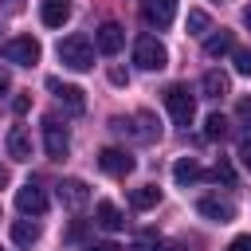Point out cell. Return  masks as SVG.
Masks as SVG:
<instances>
[{
  "label": "cell",
  "mask_w": 251,
  "mask_h": 251,
  "mask_svg": "<svg viewBox=\"0 0 251 251\" xmlns=\"http://www.w3.org/2000/svg\"><path fill=\"white\" fill-rule=\"evenodd\" d=\"M82 251H122L118 243H110V239H98V243H86Z\"/></svg>",
  "instance_id": "26"
},
{
  "label": "cell",
  "mask_w": 251,
  "mask_h": 251,
  "mask_svg": "<svg viewBox=\"0 0 251 251\" xmlns=\"http://www.w3.org/2000/svg\"><path fill=\"white\" fill-rule=\"evenodd\" d=\"M39 20H43V27H63L71 20V4L67 0H43L39 4Z\"/></svg>",
  "instance_id": "14"
},
{
  "label": "cell",
  "mask_w": 251,
  "mask_h": 251,
  "mask_svg": "<svg viewBox=\"0 0 251 251\" xmlns=\"http://www.w3.org/2000/svg\"><path fill=\"white\" fill-rule=\"evenodd\" d=\"M110 82H114V86H126V82H129V75H126L122 67H110Z\"/></svg>",
  "instance_id": "28"
},
{
  "label": "cell",
  "mask_w": 251,
  "mask_h": 251,
  "mask_svg": "<svg viewBox=\"0 0 251 251\" xmlns=\"http://www.w3.org/2000/svg\"><path fill=\"white\" fill-rule=\"evenodd\" d=\"M98 169L110 173V176H126V173H133V157L126 149H102L98 153Z\"/></svg>",
  "instance_id": "12"
},
{
  "label": "cell",
  "mask_w": 251,
  "mask_h": 251,
  "mask_svg": "<svg viewBox=\"0 0 251 251\" xmlns=\"http://www.w3.org/2000/svg\"><path fill=\"white\" fill-rule=\"evenodd\" d=\"M4 184H8V169L0 165V188H4Z\"/></svg>",
  "instance_id": "34"
},
{
  "label": "cell",
  "mask_w": 251,
  "mask_h": 251,
  "mask_svg": "<svg viewBox=\"0 0 251 251\" xmlns=\"http://www.w3.org/2000/svg\"><path fill=\"white\" fill-rule=\"evenodd\" d=\"M47 90L67 106V114H82V110H86V98H82V90H78V86H71V82H63V78H55V75H51V78H47Z\"/></svg>",
  "instance_id": "5"
},
{
  "label": "cell",
  "mask_w": 251,
  "mask_h": 251,
  "mask_svg": "<svg viewBox=\"0 0 251 251\" xmlns=\"http://www.w3.org/2000/svg\"><path fill=\"white\" fill-rule=\"evenodd\" d=\"M224 133H227V118H224V114H208V118H204V137H208V141H220Z\"/></svg>",
  "instance_id": "22"
},
{
  "label": "cell",
  "mask_w": 251,
  "mask_h": 251,
  "mask_svg": "<svg viewBox=\"0 0 251 251\" xmlns=\"http://www.w3.org/2000/svg\"><path fill=\"white\" fill-rule=\"evenodd\" d=\"M235 71H239V75H251V47L235 51Z\"/></svg>",
  "instance_id": "24"
},
{
  "label": "cell",
  "mask_w": 251,
  "mask_h": 251,
  "mask_svg": "<svg viewBox=\"0 0 251 251\" xmlns=\"http://www.w3.org/2000/svg\"><path fill=\"white\" fill-rule=\"evenodd\" d=\"M184 27H188V35H204V31L212 27V16H208L204 8H192L188 20H184Z\"/></svg>",
  "instance_id": "21"
},
{
  "label": "cell",
  "mask_w": 251,
  "mask_h": 251,
  "mask_svg": "<svg viewBox=\"0 0 251 251\" xmlns=\"http://www.w3.org/2000/svg\"><path fill=\"white\" fill-rule=\"evenodd\" d=\"M94 224H98L102 231H122V227H126V220H122L118 204H110V200H102V204L94 208Z\"/></svg>",
  "instance_id": "16"
},
{
  "label": "cell",
  "mask_w": 251,
  "mask_h": 251,
  "mask_svg": "<svg viewBox=\"0 0 251 251\" xmlns=\"http://www.w3.org/2000/svg\"><path fill=\"white\" fill-rule=\"evenodd\" d=\"M200 176H204V169H200L196 157H176V165H173V180L176 184H196Z\"/></svg>",
  "instance_id": "17"
},
{
  "label": "cell",
  "mask_w": 251,
  "mask_h": 251,
  "mask_svg": "<svg viewBox=\"0 0 251 251\" xmlns=\"http://www.w3.org/2000/svg\"><path fill=\"white\" fill-rule=\"evenodd\" d=\"M173 16H176V0H145L141 4V20L149 24V27H169L173 24Z\"/></svg>",
  "instance_id": "7"
},
{
  "label": "cell",
  "mask_w": 251,
  "mask_h": 251,
  "mask_svg": "<svg viewBox=\"0 0 251 251\" xmlns=\"http://www.w3.org/2000/svg\"><path fill=\"white\" fill-rule=\"evenodd\" d=\"M4 145H8V157L12 161H31V133L24 126H12L8 137H4Z\"/></svg>",
  "instance_id": "13"
},
{
  "label": "cell",
  "mask_w": 251,
  "mask_h": 251,
  "mask_svg": "<svg viewBox=\"0 0 251 251\" xmlns=\"http://www.w3.org/2000/svg\"><path fill=\"white\" fill-rule=\"evenodd\" d=\"M133 63H137L141 71H161V67L169 63V51H165V43H161V39L141 35V39L133 43Z\"/></svg>",
  "instance_id": "3"
},
{
  "label": "cell",
  "mask_w": 251,
  "mask_h": 251,
  "mask_svg": "<svg viewBox=\"0 0 251 251\" xmlns=\"http://www.w3.org/2000/svg\"><path fill=\"white\" fill-rule=\"evenodd\" d=\"M208 176H212L216 184H235V169H231L227 161H220V165H216V169H212Z\"/></svg>",
  "instance_id": "23"
},
{
  "label": "cell",
  "mask_w": 251,
  "mask_h": 251,
  "mask_svg": "<svg viewBox=\"0 0 251 251\" xmlns=\"http://www.w3.org/2000/svg\"><path fill=\"white\" fill-rule=\"evenodd\" d=\"M0 251H4V247H0Z\"/></svg>",
  "instance_id": "36"
},
{
  "label": "cell",
  "mask_w": 251,
  "mask_h": 251,
  "mask_svg": "<svg viewBox=\"0 0 251 251\" xmlns=\"http://www.w3.org/2000/svg\"><path fill=\"white\" fill-rule=\"evenodd\" d=\"M59 204H63V208H71V212H78V208H86V204H90V188H86L78 176H67V180L59 184Z\"/></svg>",
  "instance_id": "8"
},
{
  "label": "cell",
  "mask_w": 251,
  "mask_h": 251,
  "mask_svg": "<svg viewBox=\"0 0 251 251\" xmlns=\"http://www.w3.org/2000/svg\"><path fill=\"white\" fill-rule=\"evenodd\" d=\"M196 212H200L204 220H212V224H231V220H235V208H231L227 200H220V196H200V200H196Z\"/></svg>",
  "instance_id": "11"
},
{
  "label": "cell",
  "mask_w": 251,
  "mask_h": 251,
  "mask_svg": "<svg viewBox=\"0 0 251 251\" xmlns=\"http://www.w3.org/2000/svg\"><path fill=\"white\" fill-rule=\"evenodd\" d=\"M0 94H8V78L4 75H0Z\"/></svg>",
  "instance_id": "35"
},
{
  "label": "cell",
  "mask_w": 251,
  "mask_h": 251,
  "mask_svg": "<svg viewBox=\"0 0 251 251\" xmlns=\"http://www.w3.org/2000/svg\"><path fill=\"white\" fill-rule=\"evenodd\" d=\"M157 204H161V188L157 184H141V188L129 192V208H137V212H149Z\"/></svg>",
  "instance_id": "19"
},
{
  "label": "cell",
  "mask_w": 251,
  "mask_h": 251,
  "mask_svg": "<svg viewBox=\"0 0 251 251\" xmlns=\"http://www.w3.org/2000/svg\"><path fill=\"white\" fill-rule=\"evenodd\" d=\"M165 110H169V118L176 122V126H192V118H196V98L188 94V86H169L165 90Z\"/></svg>",
  "instance_id": "2"
},
{
  "label": "cell",
  "mask_w": 251,
  "mask_h": 251,
  "mask_svg": "<svg viewBox=\"0 0 251 251\" xmlns=\"http://www.w3.org/2000/svg\"><path fill=\"white\" fill-rule=\"evenodd\" d=\"M227 51H235V39H231V31H216V35H208L204 39V55L208 59H220V55H227Z\"/></svg>",
  "instance_id": "20"
},
{
  "label": "cell",
  "mask_w": 251,
  "mask_h": 251,
  "mask_svg": "<svg viewBox=\"0 0 251 251\" xmlns=\"http://www.w3.org/2000/svg\"><path fill=\"white\" fill-rule=\"evenodd\" d=\"M94 47L102 51V55H118L122 47H126V31H122V24H102L98 31H94Z\"/></svg>",
  "instance_id": "10"
},
{
  "label": "cell",
  "mask_w": 251,
  "mask_h": 251,
  "mask_svg": "<svg viewBox=\"0 0 251 251\" xmlns=\"http://www.w3.org/2000/svg\"><path fill=\"white\" fill-rule=\"evenodd\" d=\"M227 251H251V235H235V239L227 243Z\"/></svg>",
  "instance_id": "27"
},
{
  "label": "cell",
  "mask_w": 251,
  "mask_h": 251,
  "mask_svg": "<svg viewBox=\"0 0 251 251\" xmlns=\"http://www.w3.org/2000/svg\"><path fill=\"white\" fill-rule=\"evenodd\" d=\"M82 231H86V224H71L67 227V239H82Z\"/></svg>",
  "instance_id": "31"
},
{
  "label": "cell",
  "mask_w": 251,
  "mask_h": 251,
  "mask_svg": "<svg viewBox=\"0 0 251 251\" xmlns=\"http://www.w3.org/2000/svg\"><path fill=\"white\" fill-rule=\"evenodd\" d=\"M27 106H31L27 94H16V98H12V110H16V114H27Z\"/></svg>",
  "instance_id": "29"
},
{
  "label": "cell",
  "mask_w": 251,
  "mask_h": 251,
  "mask_svg": "<svg viewBox=\"0 0 251 251\" xmlns=\"http://www.w3.org/2000/svg\"><path fill=\"white\" fill-rule=\"evenodd\" d=\"M239 161H243V169L251 173V129L243 133V141H239Z\"/></svg>",
  "instance_id": "25"
},
{
  "label": "cell",
  "mask_w": 251,
  "mask_h": 251,
  "mask_svg": "<svg viewBox=\"0 0 251 251\" xmlns=\"http://www.w3.org/2000/svg\"><path fill=\"white\" fill-rule=\"evenodd\" d=\"M59 63L71 71H90L94 67V43L86 35H67L59 43Z\"/></svg>",
  "instance_id": "1"
},
{
  "label": "cell",
  "mask_w": 251,
  "mask_h": 251,
  "mask_svg": "<svg viewBox=\"0 0 251 251\" xmlns=\"http://www.w3.org/2000/svg\"><path fill=\"white\" fill-rule=\"evenodd\" d=\"M235 110H239V118H243V122H251V98H239V106H235Z\"/></svg>",
  "instance_id": "30"
},
{
  "label": "cell",
  "mask_w": 251,
  "mask_h": 251,
  "mask_svg": "<svg viewBox=\"0 0 251 251\" xmlns=\"http://www.w3.org/2000/svg\"><path fill=\"white\" fill-rule=\"evenodd\" d=\"M0 51H4V59L16 63V67H35V63H39V39H31V35H16V39H8Z\"/></svg>",
  "instance_id": "4"
},
{
  "label": "cell",
  "mask_w": 251,
  "mask_h": 251,
  "mask_svg": "<svg viewBox=\"0 0 251 251\" xmlns=\"http://www.w3.org/2000/svg\"><path fill=\"white\" fill-rule=\"evenodd\" d=\"M149 251H180V247H176V243H153Z\"/></svg>",
  "instance_id": "32"
},
{
  "label": "cell",
  "mask_w": 251,
  "mask_h": 251,
  "mask_svg": "<svg viewBox=\"0 0 251 251\" xmlns=\"http://www.w3.org/2000/svg\"><path fill=\"white\" fill-rule=\"evenodd\" d=\"M43 145H47V157H55V161H63V157L71 153V137H67V129H63L55 118L43 122Z\"/></svg>",
  "instance_id": "6"
},
{
  "label": "cell",
  "mask_w": 251,
  "mask_h": 251,
  "mask_svg": "<svg viewBox=\"0 0 251 251\" xmlns=\"http://www.w3.org/2000/svg\"><path fill=\"white\" fill-rule=\"evenodd\" d=\"M39 235H43V227H39L35 220H16V224H12V243H16V247H27V251H31V247L39 243Z\"/></svg>",
  "instance_id": "15"
},
{
  "label": "cell",
  "mask_w": 251,
  "mask_h": 251,
  "mask_svg": "<svg viewBox=\"0 0 251 251\" xmlns=\"http://www.w3.org/2000/svg\"><path fill=\"white\" fill-rule=\"evenodd\" d=\"M200 90H204V98H224V94L231 90V82H227V75H224V71H204Z\"/></svg>",
  "instance_id": "18"
},
{
  "label": "cell",
  "mask_w": 251,
  "mask_h": 251,
  "mask_svg": "<svg viewBox=\"0 0 251 251\" xmlns=\"http://www.w3.org/2000/svg\"><path fill=\"white\" fill-rule=\"evenodd\" d=\"M16 208H20L24 216H43V212H47V192L27 180V184L16 192Z\"/></svg>",
  "instance_id": "9"
},
{
  "label": "cell",
  "mask_w": 251,
  "mask_h": 251,
  "mask_svg": "<svg viewBox=\"0 0 251 251\" xmlns=\"http://www.w3.org/2000/svg\"><path fill=\"white\" fill-rule=\"evenodd\" d=\"M243 24H247V27H251V4H247V8H243Z\"/></svg>",
  "instance_id": "33"
}]
</instances>
